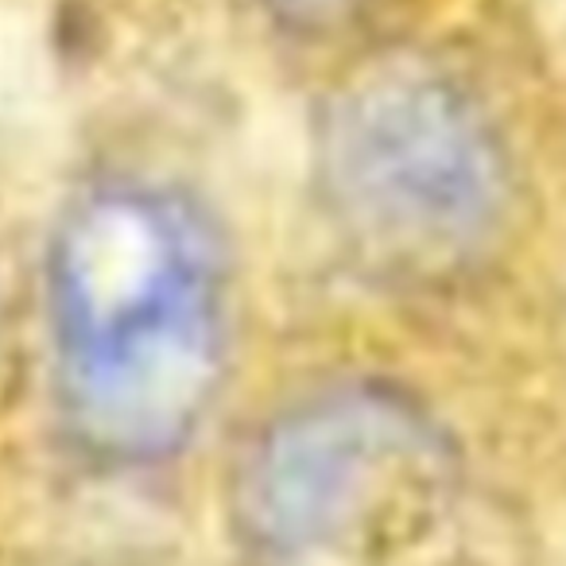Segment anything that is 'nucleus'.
Wrapping results in <instances>:
<instances>
[{
    "mask_svg": "<svg viewBox=\"0 0 566 566\" xmlns=\"http://www.w3.org/2000/svg\"><path fill=\"white\" fill-rule=\"evenodd\" d=\"M547 0H458L303 82L307 175L369 272L450 287L509 249L532 190Z\"/></svg>",
    "mask_w": 566,
    "mask_h": 566,
    "instance_id": "nucleus-1",
    "label": "nucleus"
},
{
    "mask_svg": "<svg viewBox=\"0 0 566 566\" xmlns=\"http://www.w3.org/2000/svg\"><path fill=\"white\" fill-rule=\"evenodd\" d=\"M237 334L218 210L179 175L113 167L59 210L43 338L66 439L109 470L171 462L213 419Z\"/></svg>",
    "mask_w": 566,
    "mask_h": 566,
    "instance_id": "nucleus-2",
    "label": "nucleus"
},
{
    "mask_svg": "<svg viewBox=\"0 0 566 566\" xmlns=\"http://www.w3.org/2000/svg\"><path fill=\"white\" fill-rule=\"evenodd\" d=\"M462 496L447 423L403 385L346 377L260 419L229 520L252 566H442Z\"/></svg>",
    "mask_w": 566,
    "mask_h": 566,
    "instance_id": "nucleus-3",
    "label": "nucleus"
},
{
    "mask_svg": "<svg viewBox=\"0 0 566 566\" xmlns=\"http://www.w3.org/2000/svg\"><path fill=\"white\" fill-rule=\"evenodd\" d=\"M213 24L292 74L295 86L354 51L403 32L458 0H202Z\"/></svg>",
    "mask_w": 566,
    "mask_h": 566,
    "instance_id": "nucleus-4",
    "label": "nucleus"
}]
</instances>
